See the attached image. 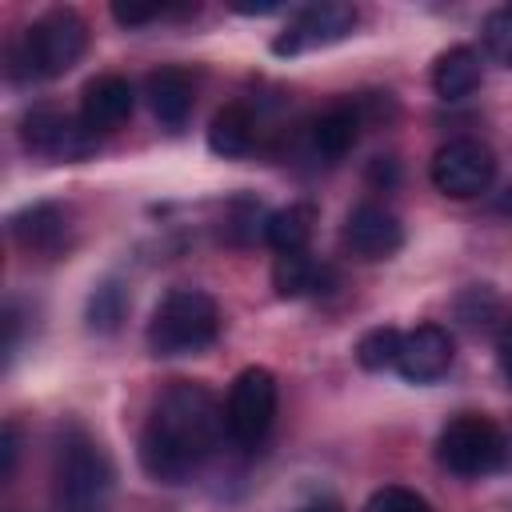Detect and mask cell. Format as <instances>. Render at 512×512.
Returning <instances> with one entry per match:
<instances>
[{"mask_svg": "<svg viewBox=\"0 0 512 512\" xmlns=\"http://www.w3.org/2000/svg\"><path fill=\"white\" fill-rule=\"evenodd\" d=\"M300 512H340V504H336L332 496H316V500H308Z\"/></svg>", "mask_w": 512, "mask_h": 512, "instance_id": "83f0119b", "label": "cell"}, {"mask_svg": "<svg viewBox=\"0 0 512 512\" xmlns=\"http://www.w3.org/2000/svg\"><path fill=\"white\" fill-rule=\"evenodd\" d=\"M340 240L356 260H388L404 244V224L384 204H356L344 220Z\"/></svg>", "mask_w": 512, "mask_h": 512, "instance_id": "30bf717a", "label": "cell"}, {"mask_svg": "<svg viewBox=\"0 0 512 512\" xmlns=\"http://www.w3.org/2000/svg\"><path fill=\"white\" fill-rule=\"evenodd\" d=\"M256 140V120L244 104H224L208 124V148L216 156H244Z\"/></svg>", "mask_w": 512, "mask_h": 512, "instance_id": "ac0fdd59", "label": "cell"}, {"mask_svg": "<svg viewBox=\"0 0 512 512\" xmlns=\"http://www.w3.org/2000/svg\"><path fill=\"white\" fill-rule=\"evenodd\" d=\"M172 12H188V8H168V4H112V20L124 24V28H140V24H152V20L172 16Z\"/></svg>", "mask_w": 512, "mask_h": 512, "instance_id": "cb8c5ba5", "label": "cell"}, {"mask_svg": "<svg viewBox=\"0 0 512 512\" xmlns=\"http://www.w3.org/2000/svg\"><path fill=\"white\" fill-rule=\"evenodd\" d=\"M364 512H432V508H428V500L420 492L400 488V484H388V488H380V492L368 496Z\"/></svg>", "mask_w": 512, "mask_h": 512, "instance_id": "603a6c76", "label": "cell"}, {"mask_svg": "<svg viewBox=\"0 0 512 512\" xmlns=\"http://www.w3.org/2000/svg\"><path fill=\"white\" fill-rule=\"evenodd\" d=\"M124 312H128V296H124V288H120L116 280H104V284L88 296V312H84V316H88V328H92V332L108 336V332L120 328Z\"/></svg>", "mask_w": 512, "mask_h": 512, "instance_id": "ffe728a7", "label": "cell"}, {"mask_svg": "<svg viewBox=\"0 0 512 512\" xmlns=\"http://www.w3.org/2000/svg\"><path fill=\"white\" fill-rule=\"evenodd\" d=\"M496 360H500V372H504V380L512 384V320H508V328L500 332V344H496Z\"/></svg>", "mask_w": 512, "mask_h": 512, "instance_id": "484cf974", "label": "cell"}, {"mask_svg": "<svg viewBox=\"0 0 512 512\" xmlns=\"http://www.w3.org/2000/svg\"><path fill=\"white\" fill-rule=\"evenodd\" d=\"M452 356H456V344H452L448 328H440V324H416L400 340L396 372L408 384H432V380H440L452 368Z\"/></svg>", "mask_w": 512, "mask_h": 512, "instance_id": "7c38bea8", "label": "cell"}, {"mask_svg": "<svg viewBox=\"0 0 512 512\" xmlns=\"http://www.w3.org/2000/svg\"><path fill=\"white\" fill-rule=\"evenodd\" d=\"M480 40H484V52L492 60H500L504 68H512V4L504 8H492L480 24Z\"/></svg>", "mask_w": 512, "mask_h": 512, "instance_id": "7402d4cb", "label": "cell"}, {"mask_svg": "<svg viewBox=\"0 0 512 512\" xmlns=\"http://www.w3.org/2000/svg\"><path fill=\"white\" fill-rule=\"evenodd\" d=\"M360 140V108L356 104H332L312 124V148L324 160H340Z\"/></svg>", "mask_w": 512, "mask_h": 512, "instance_id": "9a60e30c", "label": "cell"}, {"mask_svg": "<svg viewBox=\"0 0 512 512\" xmlns=\"http://www.w3.org/2000/svg\"><path fill=\"white\" fill-rule=\"evenodd\" d=\"M16 456H20L16 424H4V432H0V480H8L16 472Z\"/></svg>", "mask_w": 512, "mask_h": 512, "instance_id": "d4e9b609", "label": "cell"}, {"mask_svg": "<svg viewBox=\"0 0 512 512\" xmlns=\"http://www.w3.org/2000/svg\"><path fill=\"white\" fill-rule=\"evenodd\" d=\"M352 28H356V8L352 4H344V0H316V4L300 8L288 20V28L272 40V52L276 56H300V52H312V48L344 40Z\"/></svg>", "mask_w": 512, "mask_h": 512, "instance_id": "ba28073f", "label": "cell"}, {"mask_svg": "<svg viewBox=\"0 0 512 512\" xmlns=\"http://www.w3.org/2000/svg\"><path fill=\"white\" fill-rule=\"evenodd\" d=\"M400 340H404L400 328H372V332H364L360 344H356V360H360V368H368V372L396 368Z\"/></svg>", "mask_w": 512, "mask_h": 512, "instance_id": "44dd1931", "label": "cell"}, {"mask_svg": "<svg viewBox=\"0 0 512 512\" xmlns=\"http://www.w3.org/2000/svg\"><path fill=\"white\" fill-rule=\"evenodd\" d=\"M272 416H276V376L268 368L252 364L232 380V392L224 404V428H228L232 444L252 452L268 436Z\"/></svg>", "mask_w": 512, "mask_h": 512, "instance_id": "8992f818", "label": "cell"}, {"mask_svg": "<svg viewBox=\"0 0 512 512\" xmlns=\"http://www.w3.org/2000/svg\"><path fill=\"white\" fill-rule=\"evenodd\" d=\"M224 432V408L204 384H168L140 432V464L160 484H180L216 452Z\"/></svg>", "mask_w": 512, "mask_h": 512, "instance_id": "6da1fadb", "label": "cell"}, {"mask_svg": "<svg viewBox=\"0 0 512 512\" xmlns=\"http://www.w3.org/2000/svg\"><path fill=\"white\" fill-rule=\"evenodd\" d=\"M432 88L440 100H464L480 88V56L468 44L448 48L432 68Z\"/></svg>", "mask_w": 512, "mask_h": 512, "instance_id": "2e32d148", "label": "cell"}, {"mask_svg": "<svg viewBox=\"0 0 512 512\" xmlns=\"http://www.w3.org/2000/svg\"><path fill=\"white\" fill-rule=\"evenodd\" d=\"M232 12H240V16H268V12H280V0H260V4H232Z\"/></svg>", "mask_w": 512, "mask_h": 512, "instance_id": "4316f807", "label": "cell"}, {"mask_svg": "<svg viewBox=\"0 0 512 512\" xmlns=\"http://www.w3.org/2000/svg\"><path fill=\"white\" fill-rule=\"evenodd\" d=\"M8 232L12 240L28 252V256H60L68 244H72V216L64 204H52V200H40V204H28L20 208L12 220H8Z\"/></svg>", "mask_w": 512, "mask_h": 512, "instance_id": "8fae6325", "label": "cell"}, {"mask_svg": "<svg viewBox=\"0 0 512 512\" xmlns=\"http://www.w3.org/2000/svg\"><path fill=\"white\" fill-rule=\"evenodd\" d=\"M436 460L452 472V476H492L508 464V440L504 432L488 420V416H456L444 424L440 440H436Z\"/></svg>", "mask_w": 512, "mask_h": 512, "instance_id": "5b68a950", "label": "cell"}, {"mask_svg": "<svg viewBox=\"0 0 512 512\" xmlns=\"http://www.w3.org/2000/svg\"><path fill=\"white\" fill-rule=\"evenodd\" d=\"M88 48V24L72 8H52L32 20L8 48V76L20 84L64 76Z\"/></svg>", "mask_w": 512, "mask_h": 512, "instance_id": "7a4b0ae2", "label": "cell"}, {"mask_svg": "<svg viewBox=\"0 0 512 512\" xmlns=\"http://www.w3.org/2000/svg\"><path fill=\"white\" fill-rule=\"evenodd\" d=\"M20 140L28 152L56 156V160H84L96 148V132H88L84 120L60 112L52 104H40L20 120Z\"/></svg>", "mask_w": 512, "mask_h": 512, "instance_id": "9c48e42d", "label": "cell"}, {"mask_svg": "<svg viewBox=\"0 0 512 512\" xmlns=\"http://www.w3.org/2000/svg\"><path fill=\"white\" fill-rule=\"evenodd\" d=\"M132 104H136L132 84L124 76L108 72V76H96V80L84 84V92H80V120H84L88 132H112V128H120L132 116Z\"/></svg>", "mask_w": 512, "mask_h": 512, "instance_id": "4fadbf2b", "label": "cell"}, {"mask_svg": "<svg viewBox=\"0 0 512 512\" xmlns=\"http://www.w3.org/2000/svg\"><path fill=\"white\" fill-rule=\"evenodd\" d=\"M312 224H316V208L312 204H288V208H276L268 220H264V240L288 256V252H304L308 236H312Z\"/></svg>", "mask_w": 512, "mask_h": 512, "instance_id": "d6986e66", "label": "cell"}, {"mask_svg": "<svg viewBox=\"0 0 512 512\" xmlns=\"http://www.w3.org/2000/svg\"><path fill=\"white\" fill-rule=\"evenodd\" d=\"M328 280H332V272H328L324 264H316L308 252H288V256H280L276 268H272V288H276V296H284V300L324 292Z\"/></svg>", "mask_w": 512, "mask_h": 512, "instance_id": "e0dca14e", "label": "cell"}, {"mask_svg": "<svg viewBox=\"0 0 512 512\" xmlns=\"http://www.w3.org/2000/svg\"><path fill=\"white\" fill-rule=\"evenodd\" d=\"M144 96H148V108L152 116L164 124V128H184L188 116H192V80L188 72L180 68H156L148 80H144Z\"/></svg>", "mask_w": 512, "mask_h": 512, "instance_id": "5bb4252c", "label": "cell"}, {"mask_svg": "<svg viewBox=\"0 0 512 512\" xmlns=\"http://www.w3.org/2000/svg\"><path fill=\"white\" fill-rule=\"evenodd\" d=\"M220 332V308L200 288H172L148 320V348L156 356H192L204 352Z\"/></svg>", "mask_w": 512, "mask_h": 512, "instance_id": "277c9868", "label": "cell"}, {"mask_svg": "<svg viewBox=\"0 0 512 512\" xmlns=\"http://www.w3.org/2000/svg\"><path fill=\"white\" fill-rule=\"evenodd\" d=\"M372 180H388V184H392V180H396V164H392V160H388V164L376 160V164H372Z\"/></svg>", "mask_w": 512, "mask_h": 512, "instance_id": "f1b7e54d", "label": "cell"}, {"mask_svg": "<svg viewBox=\"0 0 512 512\" xmlns=\"http://www.w3.org/2000/svg\"><path fill=\"white\" fill-rule=\"evenodd\" d=\"M112 488V464L104 448L84 432L68 428L52 460V508L56 512H96Z\"/></svg>", "mask_w": 512, "mask_h": 512, "instance_id": "3957f363", "label": "cell"}, {"mask_svg": "<svg viewBox=\"0 0 512 512\" xmlns=\"http://www.w3.org/2000/svg\"><path fill=\"white\" fill-rule=\"evenodd\" d=\"M428 176H432L436 192H444L452 200H472V196L488 192V184L496 176V156L484 140L460 136V140H448L444 148H436Z\"/></svg>", "mask_w": 512, "mask_h": 512, "instance_id": "52a82bcc", "label": "cell"}]
</instances>
